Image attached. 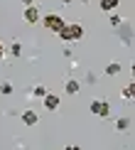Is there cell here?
Returning a JSON list of instances; mask_svg holds the SVG:
<instances>
[{"label": "cell", "mask_w": 135, "mask_h": 150, "mask_svg": "<svg viewBox=\"0 0 135 150\" xmlns=\"http://www.w3.org/2000/svg\"><path fill=\"white\" fill-rule=\"evenodd\" d=\"M81 37H84V25H81V22H69V25L59 32V40H61V42H79Z\"/></svg>", "instance_id": "6da1fadb"}, {"label": "cell", "mask_w": 135, "mask_h": 150, "mask_svg": "<svg viewBox=\"0 0 135 150\" xmlns=\"http://www.w3.org/2000/svg\"><path fill=\"white\" fill-rule=\"evenodd\" d=\"M42 25H44V27L49 30V32L59 35V32H61V30H64L69 22H66L64 17L59 15V12H49V15H44V17H42Z\"/></svg>", "instance_id": "7a4b0ae2"}, {"label": "cell", "mask_w": 135, "mask_h": 150, "mask_svg": "<svg viewBox=\"0 0 135 150\" xmlns=\"http://www.w3.org/2000/svg\"><path fill=\"white\" fill-rule=\"evenodd\" d=\"M89 111L98 118H110V103L103 101V98H94V101L89 103Z\"/></svg>", "instance_id": "3957f363"}, {"label": "cell", "mask_w": 135, "mask_h": 150, "mask_svg": "<svg viewBox=\"0 0 135 150\" xmlns=\"http://www.w3.org/2000/svg\"><path fill=\"white\" fill-rule=\"evenodd\" d=\"M22 17H25V22H27V25H37V22L42 20V15H39V8H37V5H32V8H25Z\"/></svg>", "instance_id": "277c9868"}, {"label": "cell", "mask_w": 135, "mask_h": 150, "mask_svg": "<svg viewBox=\"0 0 135 150\" xmlns=\"http://www.w3.org/2000/svg\"><path fill=\"white\" fill-rule=\"evenodd\" d=\"M22 123L25 126H37V123H39V113H37L34 108H27V111H22Z\"/></svg>", "instance_id": "5b68a950"}, {"label": "cell", "mask_w": 135, "mask_h": 150, "mask_svg": "<svg viewBox=\"0 0 135 150\" xmlns=\"http://www.w3.org/2000/svg\"><path fill=\"white\" fill-rule=\"evenodd\" d=\"M42 101H44V108H47V111H57V108H59V103H61V98L57 96V93H47Z\"/></svg>", "instance_id": "8992f818"}, {"label": "cell", "mask_w": 135, "mask_h": 150, "mask_svg": "<svg viewBox=\"0 0 135 150\" xmlns=\"http://www.w3.org/2000/svg\"><path fill=\"white\" fill-rule=\"evenodd\" d=\"M79 91H81V84H79L76 79H66V84H64V93L66 96H76Z\"/></svg>", "instance_id": "52a82bcc"}, {"label": "cell", "mask_w": 135, "mask_h": 150, "mask_svg": "<svg viewBox=\"0 0 135 150\" xmlns=\"http://www.w3.org/2000/svg\"><path fill=\"white\" fill-rule=\"evenodd\" d=\"M118 5H120V0H98V8H101L103 12H108V15H110V12H115Z\"/></svg>", "instance_id": "ba28073f"}, {"label": "cell", "mask_w": 135, "mask_h": 150, "mask_svg": "<svg viewBox=\"0 0 135 150\" xmlns=\"http://www.w3.org/2000/svg\"><path fill=\"white\" fill-rule=\"evenodd\" d=\"M113 126H115V130H118V133H125V130L130 128V118H128V116H120V118H115Z\"/></svg>", "instance_id": "9c48e42d"}, {"label": "cell", "mask_w": 135, "mask_h": 150, "mask_svg": "<svg viewBox=\"0 0 135 150\" xmlns=\"http://www.w3.org/2000/svg\"><path fill=\"white\" fill-rule=\"evenodd\" d=\"M120 96L125 98V101H130V98H133V101H135V81H130V84H128V86H123V91H120Z\"/></svg>", "instance_id": "30bf717a"}, {"label": "cell", "mask_w": 135, "mask_h": 150, "mask_svg": "<svg viewBox=\"0 0 135 150\" xmlns=\"http://www.w3.org/2000/svg\"><path fill=\"white\" fill-rule=\"evenodd\" d=\"M108 22H110V27H123V17L118 15V12H110V15H108Z\"/></svg>", "instance_id": "8fae6325"}, {"label": "cell", "mask_w": 135, "mask_h": 150, "mask_svg": "<svg viewBox=\"0 0 135 150\" xmlns=\"http://www.w3.org/2000/svg\"><path fill=\"white\" fill-rule=\"evenodd\" d=\"M106 74H108V76H115V74H120V64H118V62H110V64L106 67Z\"/></svg>", "instance_id": "7c38bea8"}, {"label": "cell", "mask_w": 135, "mask_h": 150, "mask_svg": "<svg viewBox=\"0 0 135 150\" xmlns=\"http://www.w3.org/2000/svg\"><path fill=\"white\" fill-rule=\"evenodd\" d=\"M8 52L12 54V57H20V54H22V45H20V42H12V45L8 47Z\"/></svg>", "instance_id": "4fadbf2b"}, {"label": "cell", "mask_w": 135, "mask_h": 150, "mask_svg": "<svg viewBox=\"0 0 135 150\" xmlns=\"http://www.w3.org/2000/svg\"><path fill=\"white\" fill-rule=\"evenodd\" d=\"M12 91H15V86H12L10 81H3V84H0V93H3V96H10Z\"/></svg>", "instance_id": "5bb4252c"}, {"label": "cell", "mask_w": 135, "mask_h": 150, "mask_svg": "<svg viewBox=\"0 0 135 150\" xmlns=\"http://www.w3.org/2000/svg\"><path fill=\"white\" fill-rule=\"evenodd\" d=\"M32 93H34V96H37V98H44V96H47V93H49V91H47V86H42V84H37V86H34V89H32Z\"/></svg>", "instance_id": "9a60e30c"}, {"label": "cell", "mask_w": 135, "mask_h": 150, "mask_svg": "<svg viewBox=\"0 0 135 150\" xmlns=\"http://www.w3.org/2000/svg\"><path fill=\"white\" fill-rule=\"evenodd\" d=\"M25 3V8H32V5H37V0H22Z\"/></svg>", "instance_id": "2e32d148"}, {"label": "cell", "mask_w": 135, "mask_h": 150, "mask_svg": "<svg viewBox=\"0 0 135 150\" xmlns=\"http://www.w3.org/2000/svg\"><path fill=\"white\" fill-rule=\"evenodd\" d=\"M64 150H81V148H79V145H66Z\"/></svg>", "instance_id": "e0dca14e"}, {"label": "cell", "mask_w": 135, "mask_h": 150, "mask_svg": "<svg viewBox=\"0 0 135 150\" xmlns=\"http://www.w3.org/2000/svg\"><path fill=\"white\" fill-rule=\"evenodd\" d=\"M5 57V47H3V42H0V59Z\"/></svg>", "instance_id": "ac0fdd59"}, {"label": "cell", "mask_w": 135, "mask_h": 150, "mask_svg": "<svg viewBox=\"0 0 135 150\" xmlns=\"http://www.w3.org/2000/svg\"><path fill=\"white\" fill-rule=\"evenodd\" d=\"M130 74H133V79H135V64H133V67H130Z\"/></svg>", "instance_id": "d6986e66"}, {"label": "cell", "mask_w": 135, "mask_h": 150, "mask_svg": "<svg viewBox=\"0 0 135 150\" xmlns=\"http://www.w3.org/2000/svg\"><path fill=\"white\" fill-rule=\"evenodd\" d=\"M81 3H84V5H89V3H91V0H81Z\"/></svg>", "instance_id": "ffe728a7"}, {"label": "cell", "mask_w": 135, "mask_h": 150, "mask_svg": "<svg viewBox=\"0 0 135 150\" xmlns=\"http://www.w3.org/2000/svg\"><path fill=\"white\" fill-rule=\"evenodd\" d=\"M61 3H71V0H61Z\"/></svg>", "instance_id": "44dd1931"}]
</instances>
